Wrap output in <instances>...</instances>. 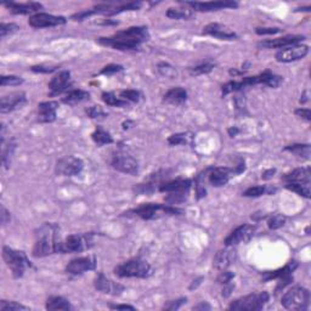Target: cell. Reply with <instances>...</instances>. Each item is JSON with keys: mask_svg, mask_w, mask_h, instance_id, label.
<instances>
[{"mask_svg": "<svg viewBox=\"0 0 311 311\" xmlns=\"http://www.w3.org/2000/svg\"><path fill=\"white\" fill-rule=\"evenodd\" d=\"M150 32L145 26H135L120 30L112 36L99 38L97 42L103 47H109L115 50L130 51L138 50L140 45L150 41Z\"/></svg>", "mask_w": 311, "mask_h": 311, "instance_id": "cell-1", "label": "cell"}, {"mask_svg": "<svg viewBox=\"0 0 311 311\" xmlns=\"http://www.w3.org/2000/svg\"><path fill=\"white\" fill-rule=\"evenodd\" d=\"M60 226L54 222H45L35 230V241L32 249L34 258H44L55 253H61Z\"/></svg>", "mask_w": 311, "mask_h": 311, "instance_id": "cell-2", "label": "cell"}, {"mask_svg": "<svg viewBox=\"0 0 311 311\" xmlns=\"http://www.w3.org/2000/svg\"><path fill=\"white\" fill-rule=\"evenodd\" d=\"M283 78L281 75H277L271 73L270 71H265L260 74L254 75V77H246L242 81H232L228 82L225 85H222V95H227V94L234 93V91H240L245 88L254 87V85L264 84L270 88H279L282 84Z\"/></svg>", "mask_w": 311, "mask_h": 311, "instance_id": "cell-3", "label": "cell"}, {"mask_svg": "<svg viewBox=\"0 0 311 311\" xmlns=\"http://www.w3.org/2000/svg\"><path fill=\"white\" fill-rule=\"evenodd\" d=\"M182 210L172 207L169 204H161V203H144L138 208L129 210L126 214H133L144 220H154V219L163 218V216L170 215H181Z\"/></svg>", "mask_w": 311, "mask_h": 311, "instance_id": "cell-4", "label": "cell"}, {"mask_svg": "<svg viewBox=\"0 0 311 311\" xmlns=\"http://www.w3.org/2000/svg\"><path fill=\"white\" fill-rule=\"evenodd\" d=\"M191 185L192 181L190 179L178 178L175 180H170V181L161 182L158 191L169 193L166 197V201L169 204H179L187 200Z\"/></svg>", "mask_w": 311, "mask_h": 311, "instance_id": "cell-5", "label": "cell"}, {"mask_svg": "<svg viewBox=\"0 0 311 311\" xmlns=\"http://www.w3.org/2000/svg\"><path fill=\"white\" fill-rule=\"evenodd\" d=\"M113 273L115 276L121 277V279H130V277L147 279L152 275V267L147 261L140 258H133L117 265Z\"/></svg>", "mask_w": 311, "mask_h": 311, "instance_id": "cell-6", "label": "cell"}, {"mask_svg": "<svg viewBox=\"0 0 311 311\" xmlns=\"http://www.w3.org/2000/svg\"><path fill=\"white\" fill-rule=\"evenodd\" d=\"M3 259L11 270L14 279H21L28 267H32V264L27 258L26 253L22 251H16L9 246L3 247Z\"/></svg>", "mask_w": 311, "mask_h": 311, "instance_id": "cell-7", "label": "cell"}, {"mask_svg": "<svg viewBox=\"0 0 311 311\" xmlns=\"http://www.w3.org/2000/svg\"><path fill=\"white\" fill-rule=\"evenodd\" d=\"M310 304V292L309 289L301 286L292 287L288 292H286L281 298V305L285 309L303 311L309 307Z\"/></svg>", "mask_w": 311, "mask_h": 311, "instance_id": "cell-8", "label": "cell"}, {"mask_svg": "<svg viewBox=\"0 0 311 311\" xmlns=\"http://www.w3.org/2000/svg\"><path fill=\"white\" fill-rule=\"evenodd\" d=\"M270 299V295L267 292H261V293H252L245 297H241L239 299L234 300L228 305V310L234 311H259L266 305V303Z\"/></svg>", "mask_w": 311, "mask_h": 311, "instance_id": "cell-9", "label": "cell"}, {"mask_svg": "<svg viewBox=\"0 0 311 311\" xmlns=\"http://www.w3.org/2000/svg\"><path fill=\"white\" fill-rule=\"evenodd\" d=\"M94 245V234L69 235L61 245V253H81L87 251Z\"/></svg>", "mask_w": 311, "mask_h": 311, "instance_id": "cell-10", "label": "cell"}, {"mask_svg": "<svg viewBox=\"0 0 311 311\" xmlns=\"http://www.w3.org/2000/svg\"><path fill=\"white\" fill-rule=\"evenodd\" d=\"M111 166L113 169L124 174H130V175H136L139 173V162L133 157L132 154L128 153L127 151H118L113 157H112Z\"/></svg>", "mask_w": 311, "mask_h": 311, "instance_id": "cell-11", "label": "cell"}, {"mask_svg": "<svg viewBox=\"0 0 311 311\" xmlns=\"http://www.w3.org/2000/svg\"><path fill=\"white\" fill-rule=\"evenodd\" d=\"M28 23L33 28H49V27L62 26L67 23V18L63 16H55L47 12H38L29 17Z\"/></svg>", "mask_w": 311, "mask_h": 311, "instance_id": "cell-12", "label": "cell"}, {"mask_svg": "<svg viewBox=\"0 0 311 311\" xmlns=\"http://www.w3.org/2000/svg\"><path fill=\"white\" fill-rule=\"evenodd\" d=\"M84 168V162L74 156L62 158L57 162L56 173L63 176H75L82 173Z\"/></svg>", "mask_w": 311, "mask_h": 311, "instance_id": "cell-13", "label": "cell"}, {"mask_svg": "<svg viewBox=\"0 0 311 311\" xmlns=\"http://www.w3.org/2000/svg\"><path fill=\"white\" fill-rule=\"evenodd\" d=\"M309 54V47L307 45H293L286 49H282L276 54V61L282 63L294 62V61H299Z\"/></svg>", "mask_w": 311, "mask_h": 311, "instance_id": "cell-14", "label": "cell"}, {"mask_svg": "<svg viewBox=\"0 0 311 311\" xmlns=\"http://www.w3.org/2000/svg\"><path fill=\"white\" fill-rule=\"evenodd\" d=\"M96 269V259L95 257H79L72 259L66 266V273L69 275H82V274L87 273Z\"/></svg>", "mask_w": 311, "mask_h": 311, "instance_id": "cell-15", "label": "cell"}, {"mask_svg": "<svg viewBox=\"0 0 311 311\" xmlns=\"http://www.w3.org/2000/svg\"><path fill=\"white\" fill-rule=\"evenodd\" d=\"M94 286L99 292L109 295H121L126 291V287L121 283L112 281L108 277H106L102 273H99L94 280Z\"/></svg>", "mask_w": 311, "mask_h": 311, "instance_id": "cell-16", "label": "cell"}, {"mask_svg": "<svg viewBox=\"0 0 311 311\" xmlns=\"http://www.w3.org/2000/svg\"><path fill=\"white\" fill-rule=\"evenodd\" d=\"M186 6H190L192 10L201 11V12H209V11H219L225 10V9H236L239 8V3L236 2H188L185 3Z\"/></svg>", "mask_w": 311, "mask_h": 311, "instance_id": "cell-17", "label": "cell"}, {"mask_svg": "<svg viewBox=\"0 0 311 311\" xmlns=\"http://www.w3.org/2000/svg\"><path fill=\"white\" fill-rule=\"evenodd\" d=\"M254 235V227L249 224H243L241 226L236 227L228 236L225 239V246H236L240 243H245L251 241Z\"/></svg>", "mask_w": 311, "mask_h": 311, "instance_id": "cell-18", "label": "cell"}, {"mask_svg": "<svg viewBox=\"0 0 311 311\" xmlns=\"http://www.w3.org/2000/svg\"><path fill=\"white\" fill-rule=\"evenodd\" d=\"M208 181L210 185L214 187H222L228 182V180L232 175H235L234 168L227 167H215L208 169Z\"/></svg>", "mask_w": 311, "mask_h": 311, "instance_id": "cell-19", "label": "cell"}, {"mask_svg": "<svg viewBox=\"0 0 311 311\" xmlns=\"http://www.w3.org/2000/svg\"><path fill=\"white\" fill-rule=\"evenodd\" d=\"M72 85L71 81V72L62 71L59 74H56L51 79L49 83V89H50V96L61 95L65 91H68Z\"/></svg>", "mask_w": 311, "mask_h": 311, "instance_id": "cell-20", "label": "cell"}, {"mask_svg": "<svg viewBox=\"0 0 311 311\" xmlns=\"http://www.w3.org/2000/svg\"><path fill=\"white\" fill-rule=\"evenodd\" d=\"M26 102V94L22 93V91L11 93L9 94V95L2 97V101H0V112H2V113H9V112L21 108Z\"/></svg>", "mask_w": 311, "mask_h": 311, "instance_id": "cell-21", "label": "cell"}, {"mask_svg": "<svg viewBox=\"0 0 311 311\" xmlns=\"http://www.w3.org/2000/svg\"><path fill=\"white\" fill-rule=\"evenodd\" d=\"M304 39H305L304 35H286L282 36V38L269 39V41L260 42L258 44V47L265 49H286L293 47V45L300 44Z\"/></svg>", "mask_w": 311, "mask_h": 311, "instance_id": "cell-22", "label": "cell"}, {"mask_svg": "<svg viewBox=\"0 0 311 311\" xmlns=\"http://www.w3.org/2000/svg\"><path fill=\"white\" fill-rule=\"evenodd\" d=\"M203 34L214 36V38L220 39V41H235V39L239 38V35L232 29H230L225 24L216 22L207 24L203 28Z\"/></svg>", "mask_w": 311, "mask_h": 311, "instance_id": "cell-23", "label": "cell"}, {"mask_svg": "<svg viewBox=\"0 0 311 311\" xmlns=\"http://www.w3.org/2000/svg\"><path fill=\"white\" fill-rule=\"evenodd\" d=\"M4 6L14 15H30L38 14L39 10H43V5L39 3H4Z\"/></svg>", "mask_w": 311, "mask_h": 311, "instance_id": "cell-24", "label": "cell"}, {"mask_svg": "<svg viewBox=\"0 0 311 311\" xmlns=\"http://www.w3.org/2000/svg\"><path fill=\"white\" fill-rule=\"evenodd\" d=\"M59 108L57 101H45L38 105L39 123H53L56 121V111Z\"/></svg>", "mask_w": 311, "mask_h": 311, "instance_id": "cell-25", "label": "cell"}, {"mask_svg": "<svg viewBox=\"0 0 311 311\" xmlns=\"http://www.w3.org/2000/svg\"><path fill=\"white\" fill-rule=\"evenodd\" d=\"M235 259H236V249L234 248V246H226V248L216 253L214 258V266L218 270L224 271L234 263Z\"/></svg>", "mask_w": 311, "mask_h": 311, "instance_id": "cell-26", "label": "cell"}, {"mask_svg": "<svg viewBox=\"0 0 311 311\" xmlns=\"http://www.w3.org/2000/svg\"><path fill=\"white\" fill-rule=\"evenodd\" d=\"M282 180L286 184L289 182H303V184H310L311 180V169L310 167L297 168V169L292 170L291 173L285 174L282 176Z\"/></svg>", "mask_w": 311, "mask_h": 311, "instance_id": "cell-27", "label": "cell"}, {"mask_svg": "<svg viewBox=\"0 0 311 311\" xmlns=\"http://www.w3.org/2000/svg\"><path fill=\"white\" fill-rule=\"evenodd\" d=\"M163 101L173 106H181L187 101V91L182 87H175L168 90L163 96Z\"/></svg>", "mask_w": 311, "mask_h": 311, "instance_id": "cell-28", "label": "cell"}, {"mask_svg": "<svg viewBox=\"0 0 311 311\" xmlns=\"http://www.w3.org/2000/svg\"><path fill=\"white\" fill-rule=\"evenodd\" d=\"M298 267L297 261L292 260L289 261L287 265L281 267V269L276 271H270V273H265L263 275V281H271V280H281L286 279V277L292 276V273Z\"/></svg>", "mask_w": 311, "mask_h": 311, "instance_id": "cell-29", "label": "cell"}, {"mask_svg": "<svg viewBox=\"0 0 311 311\" xmlns=\"http://www.w3.org/2000/svg\"><path fill=\"white\" fill-rule=\"evenodd\" d=\"M45 307L48 310H73L71 303L66 298L61 297V295H51V297H49Z\"/></svg>", "mask_w": 311, "mask_h": 311, "instance_id": "cell-30", "label": "cell"}, {"mask_svg": "<svg viewBox=\"0 0 311 311\" xmlns=\"http://www.w3.org/2000/svg\"><path fill=\"white\" fill-rule=\"evenodd\" d=\"M90 94L83 89H74L67 93V95L62 99V102L66 105L74 106L79 102H83L85 100H89Z\"/></svg>", "mask_w": 311, "mask_h": 311, "instance_id": "cell-31", "label": "cell"}, {"mask_svg": "<svg viewBox=\"0 0 311 311\" xmlns=\"http://www.w3.org/2000/svg\"><path fill=\"white\" fill-rule=\"evenodd\" d=\"M285 151L291 152L297 156V157L301 158V160H310V154H311V147L309 144H293V145H288L283 148Z\"/></svg>", "mask_w": 311, "mask_h": 311, "instance_id": "cell-32", "label": "cell"}, {"mask_svg": "<svg viewBox=\"0 0 311 311\" xmlns=\"http://www.w3.org/2000/svg\"><path fill=\"white\" fill-rule=\"evenodd\" d=\"M91 139L95 144L101 147L103 145H109L113 142V139H112L111 134L108 132H106L105 129H102L101 127H97L95 129V132L91 134Z\"/></svg>", "mask_w": 311, "mask_h": 311, "instance_id": "cell-33", "label": "cell"}, {"mask_svg": "<svg viewBox=\"0 0 311 311\" xmlns=\"http://www.w3.org/2000/svg\"><path fill=\"white\" fill-rule=\"evenodd\" d=\"M166 15L173 20H188L193 15V10L190 8H169Z\"/></svg>", "mask_w": 311, "mask_h": 311, "instance_id": "cell-34", "label": "cell"}, {"mask_svg": "<svg viewBox=\"0 0 311 311\" xmlns=\"http://www.w3.org/2000/svg\"><path fill=\"white\" fill-rule=\"evenodd\" d=\"M102 101L108 106H113V107H126V106L129 105L127 101L122 100L120 96L117 95L115 93H111V91H105L102 93Z\"/></svg>", "mask_w": 311, "mask_h": 311, "instance_id": "cell-35", "label": "cell"}, {"mask_svg": "<svg viewBox=\"0 0 311 311\" xmlns=\"http://www.w3.org/2000/svg\"><path fill=\"white\" fill-rule=\"evenodd\" d=\"M274 190L270 187V186H265V185H259V186H253V187L247 188V190L243 192V196L245 197H260L265 193L273 195Z\"/></svg>", "mask_w": 311, "mask_h": 311, "instance_id": "cell-36", "label": "cell"}, {"mask_svg": "<svg viewBox=\"0 0 311 311\" xmlns=\"http://www.w3.org/2000/svg\"><path fill=\"white\" fill-rule=\"evenodd\" d=\"M286 188L293 191L299 196L310 198V184H303V182H289L286 184Z\"/></svg>", "mask_w": 311, "mask_h": 311, "instance_id": "cell-37", "label": "cell"}, {"mask_svg": "<svg viewBox=\"0 0 311 311\" xmlns=\"http://www.w3.org/2000/svg\"><path fill=\"white\" fill-rule=\"evenodd\" d=\"M3 145V153H2V162H3V166L4 168L8 169L9 167H10L11 163V157L12 154H14L15 148H16V144H15V141H9L8 145L2 144Z\"/></svg>", "mask_w": 311, "mask_h": 311, "instance_id": "cell-38", "label": "cell"}, {"mask_svg": "<svg viewBox=\"0 0 311 311\" xmlns=\"http://www.w3.org/2000/svg\"><path fill=\"white\" fill-rule=\"evenodd\" d=\"M168 142L172 146H178V145H186V144H192V135L188 133H178L173 134L168 138Z\"/></svg>", "mask_w": 311, "mask_h": 311, "instance_id": "cell-39", "label": "cell"}, {"mask_svg": "<svg viewBox=\"0 0 311 311\" xmlns=\"http://www.w3.org/2000/svg\"><path fill=\"white\" fill-rule=\"evenodd\" d=\"M118 96H120L122 100H124V101H127L128 103L139 102L142 97L141 93L135 89H126L118 91Z\"/></svg>", "mask_w": 311, "mask_h": 311, "instance_id": "cell-40", "label": "cell"}, {"mask_svg": "<svg viewBox=\"0 0 311 311\" xmlns=\"http://www.w3.org/2000/svg\"><path fill=\"white\" fill-rule=\"evenodd\" d=\"M215 63L213 62H203L201 65H197L195 67H191L190 73L191 75H203V74H208L214 69Z\"/></svg>", "mask_w": 311, "mask_h": 311, "instance_id": "cell-41", "label": "cell"}, {"mask_svg": "<svg viewBox=\"0 0 311 311\" xmlns=\"http://www.w3.org/2000/svg\"><path fill=\"white\" fill-rule=\"evenodd\" d=\"M26 311L30 310V307L24 306L22 304L17 303V301H8V300H2L0 301V311Z\"/></svg>", "mask_w": 311, "mask_h": 311, "instance_id": "cell-42", "label": "cell"}, {"mask_svg": "<svg viewBox=\"0 0 311 311\" xmlns=\"http://www.w3.org/2000/svg\"><path fill=\"white\" fill-rule=\"evenodd\" d=\"M85 113L89 115L91 120L101 121L108 117V113H106L100 106H91V107H88L85 109Z\"/></svg>", "mask_w": 311, "mask_h": 311, "instance_id": "cell-43", "label": "cell"}, {"mask_svg": "<svg viewBox=\"0 0 311 311\" xmlns=\"http://www.w3.org/2000/svg\"><path fill=\"white\" fill-rule=\"evenodd\" d=\"M157 71L160 72L161 75H163V77L166 78H175L176 75V69L174 68L173 66H170L169 63H166V62H162L160 63V65L157 66Z\"/></svg>", "mask_w": 311, "mask_h": 311, "instance_id": "cell-44", "label": "cell"}, {"mask_svg": "<svg viewBox=\"0 0 311 311\" xmlns=\"http://www.w3.org/2000/svg\"><path fill=\"white\" fill-rule=\"evenodd\" d=\"M20 30V26L16 23H5L3 22L0 24V36H2V39H4L5 36L14 34V33H16Z\"/></svg>", "mask_w": 311, "mask_h": 311, "instance_id": "cell-45", "label": "cell"}, {"mask_svg": "<svg viewBox=\"0 0 311 311\" xmlns=\"http://www.w3.org/2000/svg\"><path fill=\"white\" fill-rule=\"evenodd\" d=\"M286 224V216L282 214H274L270 216L269 220H267V226L271 230H277V228L282 227Z\"/></svg>", "mask_w": 311, "mask_h": 311, "instance_id": "cell-46", "label": "cell"}, {"mask_svg": "<svg viewBox=\"0 0 311 311\" xmlns=\"http://www.w3.org/2000/svg\"><path fill=\"white\" fill-rule=\"evenodd\" d=\"M23 83V79L21 77H17V75H2L0 78V84L2 87H17V85H21Z\"/></svg>", "mask_w": 311, "mask_h": 311, "instance_id": "cell-47", "label": "cell"}, {"mask_svg": "<svg viewBox=\"0 0 311 311\" xmlns=\"http://www.w3.org/2000/svg\"><path fill=\"white\" fill-rule=\"evenodd\" d=\"M282 29L277 28V27H259V28L255 29V33L259 35H273L277 34V33H281Z\"/></svg>", "mask_w": 311, "mask_h": 311, "instance_id": "cell-48", "label": "cell"}, {"mask_svg": "<svg viewBox=\"0 0 311 311\" xmlns=\"http://www.w3.org/2000/svg\"><path fill=\"white\" fill-rule=\"evenodd\" d=\"M121 71H123V66L113 65V63H111V65H107L103 67V68L101 69V72H100V74L111 75V74H114V73H118Z\"/></svg>", "mask_w": 311, "mask_h": 311, "instance_id": "cell-49", "label": "cell"}, {"mask_svg": "<svg viewBox=\"0 0 311 311\" xmlns=\"http://www.w3.org/2000/svg\"><path fill=\"white\" fill-rule=\"evenodd\" d=\"M187 301V298H180L178 300H170L168 301L166 305L163 306V309L166 310H178Z\"/></svg>", "mask_w": 311, "mask_h": 311, "instance_id": "cell-50", "label": "cell"}, {"mask_svg": "<svg viewBox=\"0 0 311 311\" xmlns=\"http://www.w3.org/2000/svg\"><path fill=\"white\" fill-rule=\"evenodd\" d=\"M59 68L57 66H51V65H39V66H33L30 67V71L35 73H53Z\"/></svg>", "mask_w": 311, "mask_h": 311, "instance_id": "cell-51", "label": "cell"}, {"mask_svg": "<svg viewBox=\"0 0 311 311\" xmlns=\"http://www.w3.org/2000/svg\"><path fill=\"white\" fill-rule=\"evenodd\" d=\"M235 277V274L231 273V271L224 270L222 273H220V275L218 277V282L221 283V285H226V283H230L232 281V279Z\"/></svg>", "mask_w": 311, "mask_h": 311, "instance_id": "cell-52", "label": "cell"}, {"mask_svg": "<svg viewBox=\"0 0 311 311\" xmlns=\"http://www.w3.org/2000/svg\"><path fill=\"white\" fill-rule=\"evenodd\" d=\"M0 220H2V225L3 226H5L8 222H10L11 220V216H10V213L6 210V208L4 206L0 207Z\"/></svg>", "mask_w": 311, "mask_h": 311, "instance_id": "cell-53", "label": "cell"}, {"mask_svg": "<svg viewBox=\"0 0 311 311\" xmlns=\"http://www.w3.org/2000/svg\"><path fill=\"white\" fill-rule=\"evenodd\" d=\"M294 113L297 114L298 117L305 120L306 122L311 121V112H310L309 108H298V109H295Z\"/></svg>", "mask_w": 311, "mask_h": 311, "instance_id": "cell-54", "label": "cell"}, {"mask_svg": "<svg viewBox=\"0 0 311 311\" xmlns=\"http://www.w3.org/2000/svg\"><path fill=\"white\" fill-rule=\"evenodd\" d=\"M109 309L112 310H135V307L132 305H127V304H124V305H121V304H114V305H108Z\"/></svg>", "mask_w": 311, "mask_h": 311, "instance_id": "cell-55", "label": "cell"}, {"mask_svg": "<svg viewBox=\"0 0 311 311\" xmlns=\"http://www.w3.org/2000/svg\"><path fill=\"white\" fill-rule=\"evenodd\" d=\"M275 173H276V169H275V168H271V169L265 170V172L263 173V175H261V179H264V180L273 179V176L275 175Z\"/></svg>", "mask_w": 311, "mask_h": 311, "instance_id": "cell-56", "label": "cell"}, {"mask_svg": "<svg viewBox=\"0 0 311 311\" xmlns=\"http://www.w3.org/2000/svg\"><path fill=\"white\" fill-rule=\"evenodd\" d=\"M210 309H212V306H210L208 303H206V301H202V303H200L198 305L193 306V310H210Z\"/></svg>", "mask_w": 311, "mask_h": 311, "instance_id": "cell-57", "label": "cell"}, {"mask_svg": "<svg viewBox=\"0 0 311 311\" xmlns=\"http://www.w3.org/2000/svg\"><path fill=\"white\" fill-rule=\"evenodd\" d=\"M227 132H228V135H230L231 138H234V136H236L237 134L240 133V130L237 129V128H230V129H228Z\"/></svg>", "mask_w": 311, "mask_h": 311, "instance_id": "cell-58", "label": "cell"}, {"mask_svg": "<svg viewBox=\"0 0 311 311\" xmlns=\"http://www.w3.org/2000/svg\"><path fill=\"white\" fill-rule=\"evenodd\" d=\"M303 99H300V102L301 103H305V102H307L309 101V93H307V90H305L304 91V94H303Z\"/></svg>", "mask_w": 311, "mask_h": 311, "instance_id": "cell-59", "label": "cell"}, {"mask_svg": "<svg viewBox=\"0 0 311 311\" xmlns=\"http://www.w3.org/2000/svg\"><path fill=\"white\" fill-rule=\"evenodd\" d=\"M201 280H202V277H201V279H198V280H197V281H196V282H197V285H198V283H200ZM193 287H195V285H192L191 287H190V289H193Z\"/></svg>", "mask_w": 311, "mask_h": 311, "instance_id": "cell-60", "label": "cell"}]
</instances>
